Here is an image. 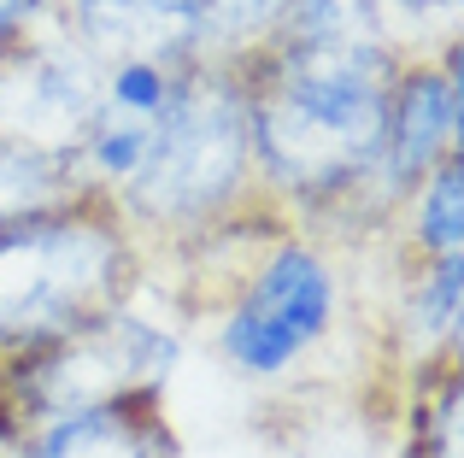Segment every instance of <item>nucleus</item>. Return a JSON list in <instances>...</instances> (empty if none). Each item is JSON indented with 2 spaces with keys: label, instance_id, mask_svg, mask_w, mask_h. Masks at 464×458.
Here are the masks:
<instances>
[{
  "label": "nucleus",
  "instance_id": "nucleus-17",
  "mask_svg": "<svg viewBox=\"0 0 464 458\" xmlns=\"http://www.w3.org/2000/svg\"><path fill=\"white\" fill-rule=\"evenodd\" d=\"M0 458H12V435H6V429H0Z\"/></svg>",
  "mask_w": 464,
  "mask_h": 458
},
{
  "label": "nucleus",
  "instance_id": "nucleus-11",
  "mask_svg": "<svg viewBox=\"0 0 464 458\" xmlns=\"http://www.w3.org/2000/svg\"><path fill=\"white\" fill-rule=\"evenodd\" d=\"M382 241L394 247V264L453 259V253H464V153L447 159V165H435V171L400 200Z\"/></svg>",
  "mask_w": 464,
  "mask_h": 458
},
{
  "label": "nucleus",
  "instance_id": "nucleus-10",
  "mask_svg": "<svg viewBox=\"0 0 464 458\" xmlns=\"http://www.w3.org/2000/svg\"><path fill=\"white\" fill-rule=\"evenodd\" d=\"M12 458H177L165 400H118L12 435Z\"/></svg>",
  "mask_w": 464,
  "mask_h": 458
},
{
  "label": "nucleus",
  "instance_id": "nucleus-9",
  "mask_svg": "<svg viewBox=\"0 0 464 458\" xmlns=\"http://www.w3.org/2000/svg\"><path fill=\"white\" fill-rule=\"evenodd\" d=\"M394 365L406 377L435 365H459V335H464V253L453 259H411L394 264Z\"/></svg>",
  "mask_w": 464,
  "mask_h": 458
},
{
  "label": "nucleus",
  "instance_id": "nucleus-2",
  "mask_svg": "<svg viewBox=\"0 0 464 458\" xmlns=\"http://www.w3.org/2000/svg\"><path fill=\"white\" fill-rule=\"evenodd\" d=\"M106 206L148 247V264H182L212 235L259 212L247 136V82L236 59H194L153 124L141 171Z\"/></svg>",
  "mask_w": 464,
  "mask_h": 458
},
{
  "label": "nucleus",
  "instance_id": "nucleus-8",
  "mask_svg": "<svg viewBox=\"0 0 464 458\" xmlns=\"http://www.w3.org/2000/svg\"><path fill=\"white\" fill-rule=\"evenodd\" d=\"M59 30L94 59H165L194 65L212 59L206 0H59Z\"/></svg>",
  "mask_w": 464,
  "mask_h": 458
},
{
  "label": "nucleus",
  "instance_id": "nucleus-1",
  "mask_svg": "<svg viewBox=\"0 0 464 458\" xmlns=\"http://www.w3.org/2000/svg\"><path fill=\"white\" fill-rule=\"evenodd\" d=\"M400 53L364 35H271L241 59L253 183L276 218L329 241H382L376 159Z\"/></svg>",
  "mask_w": 464,
  "mask_h": 458
},
{
  "label": "nucleus",
  "instance_id": "nucleus-4",
  "mask_svg": "<svg viewBox=\"0 0 464 458\" xmlns=\"http://www.w3.org/2000/svg\"><path fill=\"white\" fill-rule=\"evenodd\" d=\"M188 323L194 311L148 264L141 288L112 311H101L94 323H82L77 335L42 353L0 365V429L24 435L47 417H71L89 406L165 400L177 365L188 358Z\"/></svg>",
  "mask_w": 464,
  "mask_h": 458
},
{
  "label": "nucleus",
  "instance_id": "nucleus-15",
  "mask_svg": "<svg viewBox=\"0 0 464 458\" xmlns=\"http://www.w3.org/2000/svg\"><path fill=\"white\" fill-rule=\"evenodd\" d=\"M288 0H206V42L212 59H247L271 42V30L283 24Z\"/></svg>",
  "mask_w": 464,
  "mask_h": 458
},
{
  "label": "nucleus",
  "instance_id": "nucleus-12",
  "mask_svg": "<svg viewBox=\"0 0 464 458\" xmlns=\"http://www.w3.org/2000/svg\"><path fill=\"white\" fill-rule=\"evenodd\" d=\"M94 200L71 148H35V141H0V229L42 218V212Z\"/></svg>",
  "mask_w": 464,
  "mask_h": 458
},
{
  "label": "nucleus",
  "instance_id": "nucleus-5",
  "mask_svg": "<svg viewBox=\"0 0 464 458\" xmlns=\"http://www.w3.org/2000/svg\"><path fill=\"white\" fill-rule=\"evenodd\" d=\"M148 276V247L106 200L0 229V365L77 335Z\"/></svg>",
  "mask_w": 464,
  "mask_h": 458
},
{
  "label": "nucleus",
  "instance_id": "nucleus-16",
  "mask_svg": "<svg viewBox=\"0 0 464 458\" xmlns=\"http://www.w3.org/2000/svg\"><path fill=\"white\" fill-rule=\"evenodd\" d=\"M59 24V0H0V42L18 47L24 35Z\"/></svg>",
  "mask_w": 464,
  "mask_h": 458
},
{
  "label": "nucleus",
  "instance_id": "nucleus-3",
  "mask_svg": "<svg viewBox=\"0 0 464 458\" xmlns=\"http://www.w3.org/2000/svg\"><path fill=\"white\" fill-rule=\"evenodd\" d=\"M218 365L247 388H288L347 329L341 241L271 218L194 306Z\"/></svg>",
  "mask_w": 464,
  "mask_h": 458
},
{
  "label": "nucleus",
  "instance_id": "nucleus-13",
  "mask_svg": "<svg viewBox=\"0 0 464 458\" xmlns=\"http://www.w3.org/2000/svg\"><path fill=\"white\" fill-rule=\"evenodd\" d=\"M400 458H459V365H435L411 377Z\"/></svg>",
  "mask_w": 464,
  "mask_h": 458
},
{
  "label": "nucleus",
  "instance_id": "nucleus-7",
  "mask_svg": "<svg viewBox=\"0 0 464 458\" xmlns=\"http://www.w3.org/2000/svg\"><path fill=\"white\" fill-rule=\"evenodd\" d=\"M94 100H101V59L59 24L24 35L0 59V141L77 148Z\"/></svg>",
  "mask_w": 464,
  "mask_h": 458
},
{
  "label": "nucleus",
  "instance_id": "nucleus-14",
  "mask_svg": "<svg viewBox=\"0 0 464 458\" xmlns=\"http://www.w3.org/2000/svg\"><path fill=\"white\" fill-rule=\"evenodd\" d=\"M188 65H165V59H106L101 65V106L130 118H159L177 94Z\"/></svg>",
  "mask_w": 464,
  "mask_h": 458
},
{
  "label": "nucleus",
  "instance_id": "nucleus-6",
  "mask_svg": "<svg viewBox=\"0 0 464 458\" xmlns=\"http://www.w3.org/2000/svg\"><path fill=\"white\" fill-rule=\"evenodd\" d=\"M464 153V47L459 35L435 53L400 59L394 94L382 124V159H376V206L394 218V206L435 171ZM388 235V229H382Z\"/></svg>",
  "mask_w": 464,
  "mask_h": 458
}]
</instances>
